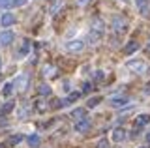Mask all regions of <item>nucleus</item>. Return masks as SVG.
<instances>
[{
    "label": "nucleus",
    "instance_id": "dca6fc26",
    "mask_svg": "<svg viewBox=\"0 0 150 148\" xmlns=\"http://www.w3.org/2000/svg\"><path fill=\"white\" fill-rule=\"evenodd\" d=\"M21 141H23V135H19V133H17V135H11V137H8L6 144H8V146H17Z\"/></svg>",
    "mask_w": 150,
    "mask_h": 148
},
{
    "label": "nucleus",
    "instance_id": "b1692460",
    "mask_svg": "<svg viewBox=\"0 0 150 148\" xmlns=\"http://www.w3.org/2000/svg\"><path fill=\"white\" fill-rule=\"evenodd\" d=\"M43 75L54 77V75H56V73H54V68H53V66H45V68H43Z\"/></svg>",
    "mask_w": 150,
    "mask_h": 148
},
{
    "label": "nucleus",
    "instance_id": "9b49d317",
    "mask_svg": "<svg viewBox=\"0 0 150 148\" xmlns=\"http://www.w3.org/2000/svg\"><path fill=\"white\" fill-rule=\"evenodd\" d=\"M139 41H135V39H131V41H128V45L124 47V54H133L135 51H139Z\"/></svg>",
    "mask_w": 150,
    "mask_h": 148
},
{
    "label": "nucleus",
    "instance_id": "c85d7f7f",
    "mask_svg": "<svg viewBox=\"0 0 150 148\" xmlns=\"http://www.w3.org/2000/svg\"><path fill=\"white\" fill-rule=\"evenodd\" d=\"M107 146H109V142H107L105 139H103V141H100V142H98V148H107Z\"/></svg>",
    "mask_w": 150,
    "mask_h": 148
},
{
    "label": "nucleus",
    "instance_id": "4468645a",
    "mask_svg": "<svg viewBox=\"0 0 150 148\" xmlns=\"http://www.w3.org/2000/svg\"><path fill=\"white\" fill-rule=\"evenodd\" d=\"M71 118H73V122L84 120V118H86V111H84V109H75L73 113H71Z\"/></svg>",
    "mask_w": 150,
    "mask_h": 148
},
{
    "label": "nucleus",
    "instance_id": "f3484780",
    "mask_svg": "<svg viewBox=\"0 0 150 148\" xmlns=\"http://www.w3.org/2000/svg\"><path fill=\"white\" fill-rule=\"evenodd\" d=\"M148 122H150V114H139V116L135 118V124H137V126H146Z\"/></svg>",
    "mask_w": 150,
    "mask_h": 148
},
{
    "label": "nucleus",
    "instance_id": "2eb2a0df",
    "mask_svg": "<svg viewBox=\"0 0 150 148\" xmlns=\"http://www.w3.org/2000/svg\"><path fill=\"white\" fill-rule=\"evenodd\" d=\"M28 53H30V39H25V41H23V45H21V49H19V58L26 56Z\"/></svg>",
    "mask_w": 150,
    "mask_h": 148
},
{
    "label": "nucleus",
    "instance_id": "6ab92c4d",
    "mask_svg": "<svg viewBox=\"0 0 150 148\" xmlns=\"http://www.w3.org/2000/svg\"><path fill=\"white\" fill-rule=\"evenodd\" d=\"M26 141H28V146H40L41 139H40V135H30Z\"/></svg>",
    "mask_w": 150,
    "mask_h": 148
},
{
    "label": "nucleus",
    "instance_id": "0eeeda50",
    "mask_svg": "<svg viewBox=\"0 0 150 148\" xmlns=\"http://www.w3.org/2000/svg\"><path fill=\"white\" fill-rule=\"evenodd\" d=\"M126 66H128L129 69H135L137 73H143L144 71V62H141V60H129Z\"/></svg>",
    "mask_w": 150,
    "mask_h": 148
},
{
    "label": "nucleus",
    "instance_id": "6e6552de",
    "mask_svg": "<svg viewBox=\"0 0 150 148\" xmlns=\"http://www.w3.org/2000/svg\"><path fill=\"white\" fill-rule=\"evenodd\" d=\"M88 129H90V120H88V118L75 122V131H81V133H84V131H88Z\"/></svg>",
    "mask_w": 150,
    "mask_h": 148
},
{
    "label": "nucleus",
    "instance_id": "393cba45",
    "mask_svg": "<svg viewBox=\"0 0 150 148\" xmlns=\"http://www.w3.org/2000/svg\"><path fill=\"white\" fill-rule=\"evenodd\" d=\"M36 107H38V111H40V113H43V111H47V109H49V105H47L43 99H40V101L36 103Z\"/></svg>",
    "mask_w": 150,
    "mask_h": 148
},
{
    "label": "nucleus",
    "instance_id": "4be33fe9",
    "mask_svg": "<svg viewBox=\"0 0 150 148\" xmlns=\"http://www.w3.org/2000/svg\"><path fill=\"white\" fill-rule=\"evenodd\" d=\"M100 38H101V34H100V32H94V30H90V34H88V39H90L92 43H96V41L100 39Z\"/></svg>",
    "mask_w": 150,
    "mask_h": 148
},
{
    "label": "nucleus",
    "instance_id": "c756f323",
    "mask_svg": "<svg viewBox=\"0 0 150 148\" xmlns=\"http://www.w3.org/2000/svg\"><path fill=\"white\" fill-rule=\"evenodd\" d=\"M90 88H92V85H90V82H84V85H83V92H88Z\"/></svg>",
    "mask_w": 150,
    "mask_h": 148
},
{
    "label": "nucleus",
    "instance_id": "423d86ee",
    "mask_svg": "<svg viewBox=\"0 0 150 148\" xmlns=\"http://www.w3.org/2000/svg\"><path fill=\"white\" fill-rule=\"evenodd\" d=\"M129 103V98L128 96H116V98L111 99V105L112 107H124V105Z\"/></svg>",
    "mask_w": 150,
    "mask_h": 148
},
{
    "label": "nucleus",
    "instance_id": "473e14b6",
    "mask_svg": "<svg viewBox=\"0 0 150 148\" xmlns=\"http://www.w3.org/2000/svg\"><path fill=\"white\" fill-rule=\"evenodd\" d=\"M146 53H150V41H148V45H146Z\"/></svg>",
    "mask_w": 150,
    "mask_h": 148
},
{
    "label": "nucleus",
    "instance_id": "1a4fd4ad",
    "mask_svg": "<svg viewBox=\"0 0 150 148\" xmlns=\"http://www.w3.org/2000/svg\"><path fill=\"white\" fill-rule=\"evenodd\" d=\"M26 85H28V75H19L15 79V82H13V86H15L17 90H25Z\"/></svg>",
    "mask_w": 150,
    "mask_h": 148
},
{
    "label": "nucleus",
    "instance_id": "f8f14e48",
    "mask_svg": "<svg viewBox=\"0 0 150 148\" xmlns=\"http://www.w3.org/2000/svg\"><path fill=\"white\" fill-rule=\"evenodd\" d=\"M13 109H15V101H6V103L0 107V114H2V116H6V114H9Z\"/></svg>",
    "mask_w": 150,
    "mask_h": 148
},
{
    "label": "nucleus",
    "instance_id": "7ed1b4c3",
    "mask_svg": "<svg viewBox=\"0 0 150 148\" xmlns=\"http://www.w3.org/2000/svg\"><path fill=\"white\" fill-rule=\"evenodd\" d=\"M83 47H84V43L79 41V39H73V41H68V43H66V49H68L69 53H79V51H83Z\"/></svg>",
    "mask_w": 150,
    "mask_h": 148
},
{
    "label": "nucleus",
    "instance_id": "c9c22d12",
    "mask_svg": "<svg viewBox=\"0 0 150 148\" xmlns=\"http://www.w3.org/2000/svg\"><path fill=\"white\" fill-rule=\"evenodd\" d=\"M143 148H144V146H143Z\"/></svg>",
    "mask_w": 150,
    "mask_h": 148
},
{
    "label": "nucleus",
    "instance_id": "2f4dec72",
    "mask_svg": "<svg viewBox=\"0 0 150 148\" xmlns=\"http://www.w3.org/2000/svg\"><path fill=\"white\" fill-rule=\"evenodd\" d=\"M88 0H77V4H86Z\"/></svg>",
    "mask_w": 150,
    "mask_h": 148
},
{
    "label": "nucleus",
    "instance_id": "72a5a7b5",
    "mask_svg": "<svg viewBox=\"0 0 150 148\" xmlns=\"http://www.w3.org/2000/svg\"><path fill=\"white\" fill-rule=\"evenodd\" d=\"M146 141H148V142H150V133H146Z\"/></svg>",
    "mask_w": 150,
    "mask_h": 148
},
{
    "label": "nucleus",
    "instance_id": "9d476101",
    "mask_svg": "<svg viewBox=\"0 0 150 148\" xmlns=\"http://www.w3.org/2000/svg\"><path fill=\"white\" fill-rule=\"evenodd\" d=\"M126 139V129H122V128H115L112 129V141L115 142H122Z\"/></svg>",
    "mask_w": 150,
    "mask_h": 148
},
{
    "label": "nucleus",
    "instance_id": "a211bd4d",
    "mask_svg": "<svg viewBox=\"0 0 150 148\" xmlns=\"http://www.w3.org/2000/svg\"><path fill=\"white\" fill-rule=\"evenodd\" d=\"M51 92H53V90H51L49 85H40V86H38V94H40V96H51Z\"/></svg>",
    "mask_w": 150,
    "mask_h": 148
},
{
    "label": "nucleus",
    "instance_id": "ddd939ff",
    "mask_svg": "<svg viewBox=\"0 0 150 148\" xmlns=\"http://www.w3.org/2000/svg\"><path fill=\"white\" fill-rule=\"evenodd\" d=\"M135 4H137L139 11L143 13V15H148V10H150V4H148V0H135Z\"/></svg>",
    "mask_w": 150,
    "mask_h": 148
},
{
    "label": "nucleus",
    "instance_id": "cd10ccee",
    "mask_svg": "<svg viewBox=\"0 0 150 148\" xmlns=\"http://www.w3.org/2000/svg\"><path fill=\"white\" fill-rule=\"evenodd\" d=\"M25 2H26V0H13V6L11 8H19V6H23Z\"/></svg>",
    "mask_w": 150,
    "mask_h": 148
},
{
    "label": "nucleus",
    "instance_id": "5701e85b",
    "mask_svg": "<svg viewBox=\"0 0 150 148\" xmlns=\"http://www.w3.org/2000/svg\"><path fill=\"white\" fill-rule=\"evenodd\" d=\"M11 90H13V82H6L4 88H2V94L4 96H9V94H11Z\"/></svg>",
    "mask_w": 150,
    "mask_h": 148
},
{
    "label": "nucleus",
    "instance_id": "f704fd0d",
    "mask_svg": "<svg viewBox=\"0 0 150 148\" xmlns=\"http://www.w3.org/2000/svg\"><path fill=\"white\" fill-rule=\"evenodd\" d=\"M124 2H126V0H124Z\"/></svg>",
    "mask_w": 150,
    "mask_h": 148
},
{
    "label": "nucleus",
    "instance_id": "aec40b11",
    "mask_svg": "<svg viewBox=\"0 0 150 148\" xmlns=\"http://www.w3.org/2000/svg\"><path fill=\"white\" fill-rule=\"evenodd\" d=\"M92 30H94V32H100V34H101V32H103V23H101L100 19H94V21H92Z\"/></svg>",
    "mask_w": 150,
    "mask_h": 148
},
{
    "label": "nucleus",
    "instance_id": "7c9ffc66",
    "mask_svg": "<svg viewBox=\"0 0 150 148\" xmlns=\"http://www.w3.org/2000/svg\"><path fill=\"white\" fill-rule=\"evenodd\" d=\"M144 92H146V94H150V82H146V88H144Z\"/></svg>",
    "mask_w": 150,
    "mask_h": 148
},
{
    "label": "nucleus",
    "instance_id": "a878e982",
    "mask_svg": "<svg viewBox=\"0 0 150 148\" xmlns=\"http://www.w3.org/2000/svg\"><path fill=\"white\" fill-rule=\"evenodd\" d=\"M13 6V0H0V8L2 10H8V8Z\"/></svg>",
    "mask_w": 150,
    "mask_h": 148
},
{
    "label": "nucleus",
    "instance_id": "f257e3e1",
    "mask_svg": "<svg viewBox=\"0 0 150 148\" xmlns=\"http://www.w3.org/2000/svg\"><path fill=\"white\" fill-rule=\"evenodd\" d=\"M112 28H115V32H126V28H128V21H126V17H120V15H115L112 17Z\"/></svg>",
    "mask_w": 150,
    "mask_h": 148
},
{
    "label": "nucleus",
    "instance_id": "bb28decb",
    "mask_svg": "<svg viewBox=\"0 0 150 148\" xmlns=\"http://www.w3.org/2000/svg\"><path fill=\"white\" fill-rule=\"evenodd\" d=\"M94 79H96V81H101V79H103V71H100V69H98V71L94 73Z\"/></svg>",
    "mask_w": 150,
    "mask_h": 148
},
{
    "label": "nucleus",
    "instance_id": "39448f33",
    "mask_svg": "<svg viewBox=\"0 0 150 148\" xmlns=\"http://www.w3.org/2000/svg\"><path fill=\"white\" fill-rule=\"evenodd\" d=\"M13 23H15V15L9 13V11H6L2 17H0V26H11Z\"/></svg>",
    "mask_w": 150,
    "mask_h": 148
},
{
    "label": "nucleus",
    "instance_id": "412c9836",
    "mask_svg": "<svg viewBox=\"0 0 150 148\" xmlns=\"http://www.w3.org/2000/svg\"><path fill=\"white\" fill-rule=\"evenodd\" d=\"M100 101H101V98H100V96H94V98H90V99H88V107H98V105H100Z\"/></svg>",
    "mask_w": 150,
    "mask_h": 148
},
{
    "label": "nucleus",
    "instance_id": "f03ea898",
    "mask_svg": "<svg viewBox=\"0 0 150 148\" xmlns=\"http://www.w3.org/2000/svg\"><path fill=\"white\" fill-rule=\"evenodd\" d=\"M15 39V34H13L11 30H4V32H0V45L2 47H8L11 41Z\"/></svg>",
    "mask_w": 150,
    "mask_h": 148
},
{
    "label": "nucleus",
    "instance_id": "20e7f679",
    "mask_svg": "<svg viewBox=\"0 0 150 148\" xmlns=\"http://www.w3.org/2000/svg\"><path fill=\"white\" fill-rule=\"evenodd\" d=\"M79 98H81V94H79V92H71V94H69L68 98L60 99V107H68V105H71L73 101H77Z\"/></svg>",
    "mask_w": 150,
    "mask_h": 148
}]
</instances>
